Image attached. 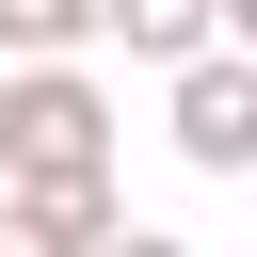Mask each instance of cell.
<instances>
[{"label": "cell", "instance_id": "1", "mask_svg": "<svg viewBox=\"0 0 257 257\" xmlns=\"http://www.w3.org/2000/svg\"><path fill=\"white\" fill-rule=\"evenodd\" d=\"M112 177V80L96 64H0V193Z\"/></svg>", "mask_w": 257, "mask_h": 257}, {"label": "cell", "instance_id": "2", "mask_svg": "<svg viewBox=\"0 0 257 257\" xmlns=\"http://www.w3.org/2000/svg\"><path fill=\"white\" fill-rule=\"evenodd\" d=\"M161 145L193 161V177H257V48H193V64H161Z\"/></svg>", "mask_w": 257, "mask_h": 257}, {"label": "cell", "instance_id": "3", "mask_svg": "<svg viewBox=\"0 0 257 257\" xmlns=\"http://www.w3.org/2000/svg\"><path fill=\"white\" fill-rule=\"evenodd\" d=\"M96 225H112V177H80V193H0V257H96Z\"/></svg>", "mask_w": 257, "mask_h": 257}, {"label": "cell", "instance_id": "4", "mask_svg": "<svg viewBox=\"0 0 257 257\" xmlns=\"http://www.w3.org/2000/svg\"><path fill=\"white\" fill-rule=\"evenodd\" d=\"M96 32H112L128 64H193V48H209V0H96Z\"/></svg>", "mask_w": 257, "mask_h": 257}, {"label": "cell", "instance_id": "5", "mask_svg": "<svg viewBox=\"0 0 257 257\" xmlns=\"http://www.w3.org/2000/svg\"><path fill=\"white\" fill-rule=\"evenodd\" d=\"M96 48V0H0V64H80Z\"/></svg>", "mask_w": 257, "mask_h": 257}, {"label": "cell", "instance_id": "6", "mask_svg": "<svg viewBox=\"0 0 257 257\" xmlns=\"http://www.w3.org/2000/svg\"><path fill=\"white\" fill-rule=\"evenodd\" d=\"M96 257H193V241H177V225H128V209H112V225H96Z\"/></svg>", "mask_w": 257, "mask_h": 257}, {"label": "cell", "instance_id": "7", "mask_svg": "<svg viewBox=\"0 0 257 257\" xmlns=\"http://www.w3.org/2000/svg\"><path fill=\"white\" fill-rule=\"evenodd\" d=\"M209 32H225V48H257V0H209Z\"/></svg>", "mask_w": 257, "mask_h": 257}]
</instances>
